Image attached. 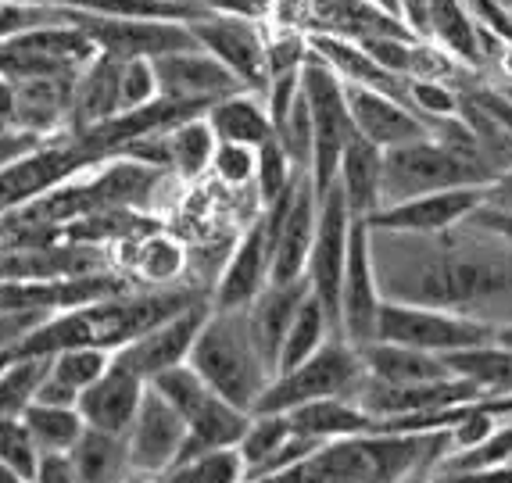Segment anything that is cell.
Returning <instances> with one entry per match:
<instances>
[{"mask_svg":"<svg viewBox=\"0 0 512 483\" xmlns=\"http://www.w3.org/2000/svg\"><path fill=\"white\" fill-rule=\"evenodd\" d=\"M369 255L384 301L512 322V244L473 219L441 233L369 229Z\"/></svg>","mask_w":512,"mask_h":483,"instance_id":"1","label":"cell"},{"mask_svg":"<svg viewBox=\"0 0 512 483\" xmlns=\"http://www.w3.org/2000/svg\"><path fill=\"white\" fill-rule=\"evenodd\" d=\"M448 451V430L362 433L319 444L298 466L248 483H430Z\"/></svg>","mask_w":512,"mask_h":483,"instance_id":"2","label":"cell"},{"mask_svg":"<svg viewBox=\"0 0 512 483\" xmlns=\"http://www.w3.org/2000/svg\"><path fill=\"white\" fill-rule=\"evenodd\" d=\"M187 362L219 398L244 408V412H255L258 398L273 380V369L265 365L255 340H251L244 308L240 312H215L212 308L197 330Z\"/></svg>","mask_w":512,"mask_h":483,"instance_id":"3","label":"cell"},{"mask_svg":"<svg viewBox=\"0 0 512 483\" xmlns=\"http://www.w3.org/2000/svg\"><path fill=\"white\" fill-rule=\"evenodd\" d=\"M366 380L359 348H351L344 337H330L323 348L287 373L273 376L255 412H291L326 398H355Z\"/></svg>","mask_w":512,"mask_h":483,"instance_id":"4","label":"cell"},{"mask_svg":"<svg viewBox=\"0 0 512 483\" xmlns=\"http://www.w3.org/2000/svg\"><path fill=\"white\" fill-rule=\"evenodd\" d=\"M301 94H305L308 115H312V165H308V183L323 197L337 179V165H341V151L355 136L348 115V101H344V79L326 65L323 58L308 51L305 65H301Z\"/></svg>","mask_w":512,"mask_h":483,"instance_id":"5","label":"cell"},{"mask_svg":"<svg viewBox=\"0 0 512 483\" xmlns=\"http://www.w3.org/2000/svg\"><path fill=\"white\" fill-rule=\"evenodd\" d=\"M376 340H391V344L430 351V355H452V351L495 340V326L470 319V315L448 312V308L384 301L380 322H376Z\"/></svg>","mask_w":512,"mask_h":483,"instance_id":"6","label":"cell"},{"mask_svg":"<svg viewBox=\"0 0 512 483\" xmlns=\"http://www.w3.org/2000/svg\"><path fill=\"white\" fill-rule=\"evenodd\" d=\"M262 215L265 226H269V237H273L269 283L305 280L308 251H312V240H316L319 219V197L312 190V183H308V172H301L276 201L262 204Z\"/></svg>","mask_w":512,"mask_h":483,"instance_id":"7","label":"cell"},{"mask_svg":"<svg viewBox=\"0 0 512 483\" xmlns=\"http://www.w3.org/2000/svg\"><path fill=\"white\" fill-rule=\"evenodd\" d=\"M351 212L344 201L341 187L333 183L323 197H319V219H316V240L308 251L305 265V283L308 294L316 297L319 305L326 308V315L333 319L337 330V305H341V280L344 265H348V233H351Z\"/></svg>","mask_w":512,"mask_h":483,"instance_id":"8","label":"cell"},{"mask_svg":"<svg viewBox=\"0 0 512 483\" xmlns=\"http://www.w3.org/2000/svg\"><path fill=\"white\" fill-rule=\"evenodd\" d=\"M79 26L94 40L97 51L111 54V58H119V61H129V58L154 61V58H162V54L197 47L187 22H176V18H122V15H97V11H86V18Z\"/></svg>","mask_w":512,"mask_h":483,"instance_id":"9","label":"cell"},{"mask_svg":"<svg viewBox=\"0 0 512 483\" xmlns=\"http://www.w3.org/2000/svg\"><path fill=\"white\" fill-rule=\"evenodd\" d=\"M187 29L194 33L201 51L219 58L248 90L262 94L269 83V65H265V36L255 22L233 11H205L190 18Z\"/></svg>","mask_w":512,"mask_h":483,"instance_id":"10","label":"cell"},{"mask_svg":"<svg viewBox=\"0 0 512 483\" xmlns=\"http://www.w3.org/2000/svg\"><path fill=\"white\" fill-rule=\"evenodd\" d=\"M380 308H384V294H380L373 255H369V226L355 219L348 233V265H344L341 305H337V337L348 340L351 348L373 344Z\"/></svg>","mask_w":512,"mask_h":483,"instance_id":"11","label":"cell"},{"mask_svg":"<svg viewBox=\"0 0 512 483\" xmlns=\"http://www.w3.org/2000/svg\"><path fill=\"white\" fill-rule=\"evenodd\" d=\"M129 455V469L133 476H144V480H162L187 441V423L169 401L158 394V390L147 387L144 401H140L137 416L129 423V430L122 433Z\"/></svg>","mask_w":512,"mask_h":483,"instance_id":"12","label":"cell"},{"mask_svg":"<svg viewBox=\"0 0 512 483\" xmlns=\"http://www.w3.org/2000/svg\"><path fill=\"white\" fill-rule=\"evenodd\" d=\"M269 269H273V237H269L265 215L258 212V219H251V226L233 244L230 258H226L219 280H215L212 294H208V305L215 312H240V308H248L269 287Z\"/></svg>","mask_w":512,"mask_h":483,"instance_id":"13","label":"cell"},{"mask_svg":"<svg viewBox=\"0 0 512 483\" xmlns=\"http://www.w3.org/2000/svg\"><path fill=\"white\" fill-rule=\"evenodd\" d=\"M208 312H212V305L201 301V305L187 308V312L158 322L144 337L129 340L126 348H119V351H111V362L126 365L129 373H137L144 383L154 380V376L172 369V365L187 362L190 348H194V340H197V330H201V322L208 319Z\"/></svg>","mask_w":512,"mask_h":483,"instance_id":"14","label":"cell"},{"mask_svg":"<svg viewBox=\"0 0 512 483\" xmlns=\"http://www.w3.org/2000/svg\"><path fill=\"white\" fill-rule=\"evenodd\" d=\"M151 65H154V79H158V97H169V101L212 104L222 101V97L248 90L230 68L222 65L219 58H212L208 51H201V47L162 54Z\"/></svg>","mask_w":512,"mask_h":483,"instance_id":"15","label":"cell"},{"mask_svg":"<svg viewBox=\"0 0 512 483\" xmlns=\"http://www.w3.org/2000/svg\"><path fill=\"white\" fill-rule=\"evenodd\" d=\"M487 187H459L437 190V194H419L409 201L384 204L369 219H362L369 229H391V233H441L459 222H466L480 204Z\"/></svg>","mask_w":512,"mask_h":483,"instance_id":"16","label":"cell"},{"mask_svg":"<svg viewBox=\"0 0 512 483\" xmlns=\"http://www.w3.org/2000/svg\"><path fill=\"white\" fill-rule=\"evenodd\" d=\"M344 101H348V115L355 133L366 136L369 144L376 147H398L419 140V136H430V122L423 115L409 108L405 101L391 94H380L373 86L359 83H344Z\"/></svg>","mask_w":512,"mask_h":483,"instance_id":"17","label":"cell"},{"mask_svg":"<svg viewBox=\"0 0 512 483\" xmlns=\"http://www.w3.org/2000/svg\"><path fill=\"white\" fill-rule=\"evenodd\" d=\"M147 383L137 373H129L126 365L111 362L104 369L101 380H94L90 387L79 394V416H83L86 430H101V433H122L129 430L133 416H137L140 401H144Z\"/></svg>","mask_w":512,"mask_h":483,"instance_id":"18","label":"cell"},{"mask_svg":"<svg viewBox=\"0 0 512 483\" xmlns=\"http://www.w3.org/2000/svg\"><path fill=\"white\" fill-rule=\"evenodd\" d=\"M305 22L312 33L341 36L351 43L373 36H412L402 18L373 0H305Z\"/></svg>","mask_w":512,"mask_h":483,"instance_id":"19","label":"cell"},{"mask_svg":"<svg viewBox=\"0 0 512 483\" xmlns=\"http://www.w3.org/2000/svg\"><path fill=\"white\" fill-rule=\"evenodd\" d=\"M72 79H76V72L15 79V115H11V126L29 129V133L40 136L69 133Z\"/></svg>","mask_w":512,"mask_h":483,"instance_id":"20","label":"cell"},{"mask_svg":"<svg viewBox=\"0 0 512 483\" xmlns=\"http://www.w3.org/2000/svg\"><path fill=\"white\" fill-rule=\"evenodd\" d=\"M115 247H126V255L115 258V269L133 287H180L187 272V247L162 229H147L140 237H129Z\"/></svg>","mask_w":512,"mask_h":483,"instance_id":"21","label":"cell"},{"mask_svg":"<svg viewBox=\"0 0 512 483\" xmlns=\"http://www.w3.org/2000/svg\"><path fill=\"white\" fill-rule=\"evenodd\" d=\"M119 79L122 61L97 51L72 79V108H69V133H83L101 122L122 115L119 108Z\"/></svg>","mask_w":512,"mask_h":483,"instance_id":"22","label":"cell"},{"mask_svg":"<svg viewBox=\"0 0 512 483\" xmlns=\"http://www.w3.org/2000/svg\"><path fill=\"white\" fill-rule=\"evenodd\" d=\"M351 219H369L384 204V147L369 144L366 136H351L341 151L337 179Z\"/></svg>","mask_w":512,"mask_h":483,"instance_id":"23","label":"cell"},{"mask_svg":"<svg viewBox=\"0 0 512 483\" xmlns=\"http://www.w3.org/2000/svg\"><path fill=\"white\" fill-rule=\"evenodd\" d=\"M308 297L305 280L291 283H269L262 294L244 308V319H248L251 340H255L258 355L265 358V365L273 369L276 376V358H280V344L287 337V326H291L298 305Z\"/></svg>","mask_w":512,"mask_h":483,"instance_id":"24","label":"cell"},{"mask_svg":"<svg viewBox=\"0 0 512 483\" xmlns=\"http://www.w3.org/2000/svg\"><path fill=\"white\" fill-rule=\"evenodd\" d=\"M359 355L369 380L391 383V387H416V383H434L444 380V376H455L452 365L444 362V355L405 348V344H391V340H373V344L359 348Z\"/></svg>","mask_w":512,"mask_h":483,"instance_id":"25","label":"cell"},{"mask_svg":"<svg viewBox=\"0 0 512 483\" xmlns=\"http://www.w3.org/2000/svg\"><path fill=\"white\" fill-rule=\"evenodd\" d=\"M205 119L212 126L215 140H226V144L262 147L265 140L276 136L269 108H265V97H258L255 90H240V94L212 101L205 108Z\"/></svg>","mask_w":512,"mask_h":483,"instance_id":"26","label":"cell"},{"mask_svg":"<svg viewBox=\"0 0 512 483\" xmlns=\"http://www.w3.org/2000/svg\"><path fill=\"white\" fill-rule=\"evenodd\" d=\"M248 419H251V412L230 405V401L219 398L212 390V394L183 419V423H187V441H183L180 458L201 455V451H215V448H237L244 430H248ZM180 458H176V462H180Z\"/></svg>","mask_w":512,"mask_h":483,"instance_id":"27","label":"cell"},{"mask_svg":"<svg viewBox=\"0 0 512 483\" xmlns=\"http://www.w3.org/2000/svg\"><path fill=\"white\" fill-rule=\"evenodd\" d=\"M427 40L459 65H484V36L466 0H427Z\"/></svg>","mask_w":512,"mask_h":483,"instance_id":"28","label":"cell"},{"mask_svg":"<svg viewBox=\"0 0 512 483\" xmlns=\"http://www.w3.org/2000/svg\"><path fill=\"white\" fill-rule=\"evenodd\" d=\"M291 426L305 437L316 441H341V437H362V433H376V416H369L366 408L355 398H326L312 401L287 412Z\"/></svg>","mask_w":512,"mask_h":483,"instance_id":"29","label":"cell"},{"mask_svg":"<svg viewBox=\"0 0 512 483\" xmlns=\"http://www.w3.org/2000/svg\"><path fill=\"white\" fill-rule=\"evenodd\" d=\"M65 458H69L76 483H129L133 480L126 441L115 437V433L83 430V437L72 444V451Z\"/></svg>","mask_w":512,"mask_h":483,"instance_id":"30","label":"cell"},{"mask_svg":"<svg viewBox=\"0 0 512 483\" xmlns=\"http://www.w3.org/2000/svg\"><path fill=\"white\" fill-rule=\"evenodd\" d=\"M215 133L208 126L205 111L201 115H190V119L176 122V126L165 129V151H169V176L183 179H201L212 169V154H215Z\"/></svg>","mask_w":512,"mask_h":483,"instance_id":"31","label":"cell"},{"mask_svg":"<svg viewBox=\"0 0 512 483\" xmlns=\"http://www.w3.org/2000/svg\"><path fill=\"white\" fill-rule=\"evenodd\" d=\"M330 337H337L333 319L326 315V308L319 305L316 297L308 294L298 305V312H294L291 326H287V337H283V344H280V358H276V376L294 369V365H301L305 358H312Z\"/></svg>","mask_w":512,"mask_h":483,"instance_id":"32","label":"cell"},{"mask_svg":"<svg viewBox=\"0 0 512 483\" xmlns=\"http://www.w3.org/2000/svg\"><path fill=\"white\" fill-rule=\"evenodd\" d=\"M15 43H18V47H26V51L40 54V58L51 61V65L65 68V72H79V68H83L86 61L97 54L94 40L86 36V29L72 26V22L29 29V33L15 36Z\"/></svg>","mask_w":512,"mask_h":483,"instance_id":"33","label":"cell"},{"mask_svg":"<svg viewBox=\"0 0 512 483\" xmlns=\"http://www.w3.org/2000/svg\"><path fill=\"white\" fill-rule=\"evenodd\" d=\"M444 362L452 365L455 376L477 383L484 394H512V351L495 340L452 351V355H444Z\"/></svg>","mask_w":512,"mask_h":483,"instance_id":"34","label":"cell"},{"mask_svg":"<svg viewBox=\"0 0 512 483\" xmlns=\"http://www.w3.org/2000/svg\"><path fill=\"white\" fill-rule=\"evenodd\" d=\"M22 423L33 433V444L40 455H69L72 444L83 437L86 423L79 416V408H61V405H33L22 412Z\"/></svg>","mask_w":512,"mask_h":483,"instance_id":"35","label":"cell"},{"mask_svg":"<svg viewBox=\"0 0 512 483\" xmlns=\"http://www.w3.org/2000/svg\"><path fill=\"white\" fill-rule=\"evenodd\" d=\"M51 355H8L0 365V419L22 416L36 401Z\"/></svg>","mask_w":512,"mask_h":483,"instance_id":"36","label":"cell"},{"mask_svg":"<svg viewBox=\"0 0 512 483\" xmlns=\"http://www.w3.org/2000/svg\"><path fill=\"white\" fill-rule=\"evenodd\" d=\"M248 466L237 448H215L201 455L180 458L158 483H244Z\"/></svg>","mask_w":512,"mask_h":483,"instance_id":"37","label":"cell"},{"mask_svg":"<svg viewBox=\"0 0 512 483\" xmlns=\"http://www.w3.org/2000/svg\"><path fill=\"white\" fill-rule=\"evenodd\" d=\"M512 462V419H502L495 430L487 433L484 441H477L473 448H462V451H452V455H444L437 462L434 476H455V473H473V469H491V466H505Z\"/></svg>","mask_w":512,"mask_h":483,"instance_id":"38","label":"cell"},{"mask_svg":"<svg viewBox=\"0 0 512 483\" xmlns=\"http://www.w3.org/2000/svg\"><path fill=\"white\" fill-rule=\"evenodd\" d=\"M86 18L83 8H65V4H29V0H0V40H15L40 26H61L72 22L79 26Z\"/></svg>","mask_w":512,"mask_h":483,"instance_id":"39","label":"cell"},{"mask_svg":"<svg viewBox=\"0 0 512 483\" xmlns=\"http://www.w3.org/2000/svg\"><path fill=\"white\" fill-rule=\"evenodd\" d=\"M108 365H111V351L104 348H65L51 355L47 373L65 383V387H72L76 394H83L90 383L101 380Z\"/></svg>","mask_w":512,"mask_h":483,"instance_id":"40","label":"cell"},{"mask_svg":"<svg viewBox=\"0 0 512 483\" xmlns=\"http://www.w3.org/2000/svg\"><path fill=\"white\" fill-rule=\"evenodd\" d=\"M40 448L33 444V433L22 423V416L0 419V462L8 469H15L22 480L33 483L36 469H40Z\"/></svg>","mask_w":512,"mask_h":483,"instance_id":"41","label":"cell"},{"mask_svg":"<svg viewBox=\"0 0 512 483\" xmlns=\"http://www.w3.org/2000/svg\"><path fill=\"white\" fill-rule=\"evenodd\" d=\"M301 176V169H294V161L283 154V147L273 140H265L258 147V169H255V190H258V201L269 204L283 194V190L291 187L294 179Z\"/></svg>","mask_w":512,"mask_h":483,"instance_id":"42","label":"cell"},{"mask_svg":"<svg viewBox=\"0 0 512 483\" xmlns=\"http://www.w3.org/2000/svg\"><path fill=\"white\" fill-rule=\"evenodd\" d=\"M409 108L427 122L462 115V97L441 79H409Z\"/></svg>","mask_w":512,"mask_h":483,"instance_id":"43","label":"cell"},{"mask_svg":"<svg viewBox=\"0 0 512 483\" xmlns=\"http://www.w3.org/2000/svg\"><path fill=\"white\" fill-rule=\"evenodd\" d=\"M255 169H258V147L248 144H226L219 140L212 154V172L226 183V187L240 190L255 183Z\"/></svg>","mask_w":512,"mask_h":483,"instance_id":"44","label":"cell"},{"mask_svg":"<svg viewBox=\"0 0 512 483\" xmlns=\"http://www.w3.org/2000/svg\"><path fill=\"white\" fill-rule=\"evenodd\" d=\"M158 101V79H154V65L147 58H129L122 61V79H119V108L133 111L144 104Z\"/></svg>","mask_w":512,"mask_h":483,"instance_id":"45","label":"cell"},{"mask_svg":"<svg viewBox=\"0 0 512 483\" xmlns=\"http://www.w3.org/2000/svg\"><path fill=\"white\" fill-rule=\"evenodd\" d=\"M43 140H51V136L29 133V129H18V126H0V169H8L18 158H26Z\"/></svg>","mask_w":512,"mask_h":483,"instance_id":"46","label":"cell"},{"mask_svg":"<svg viewBox=\"0 0 512 483\" xmlns=\"http://www.w3.org/2000/svg\"><path fill=\"white\" fill-rule=\"evenodd\" d=\"M484 208H495V212L512 215V161L498 172V179L484 190Z\"/></svg>","mask_w":512,"mask_h":483,"instance_id":"47","label":"cell"},{"mask_svg":"<svg viewBox=\"0 0 512 483\" xmlns=\"http://www.w3.org/2000/svg\"><path fill=\"white\" fill-rule=\"evenodd\" d=\"M36 401L40 405H61V408H76L79 405V394L72 387H65L61 380H54L51 373L43 376L40 390H36Z\"/></svg>","mask_w":512,"mask_h":483,"instance_id":"48","label":"cell"},{"mask_svg":"<svg viewBox=\"0 0 512 483\" xmlns=\"http://www.w3.org/2000/svg\"><path fill=\"white\" fill-rule=\"evenodd\" d=\"M434 483H512V462L491 469H473V473H455V476H437Z\"/></svg>","mask_w":512,"mask_h":483,"instance_id":"49","label":"cell"},{"mask_svg":"<svg viewBox=\"0 0 512 483\" xmlns=\"http://www.w3.org/2000/svg\"><path fill=\"white\" fill-rule=\"evenodd\" d=\"M33 483H76L72 476V466L65 455H43L40 458V469H36Z\"/></svg>","mask_w":512,"mask_h":483,"instance_id":"50","label":"cell"},{"mask_svg":"<svg viewBox=\"0 0 512 483\" xmlns=\"http://www.w3.org/2000/svg\"><path fill=\"white\" fill-rule=\"evenodd\" d=\"M11 115H15V79L0 76V126H11Z\"/></svg>","mask_w":512,"mask_h":483,"instance_id":"51","label":"cell"},{"mask_svg":"<svg viewBox=\"0 0 512 483\" xmlns=\"http://www.w3.org/2000/svg\"><path fill=\"white\" fill-rule=\"evenodd\" d=\"M495 344H502V348L512 351V322H502V326H495Z\"/></svg>","mask_w":512,"mask_h":483,"instance_id":"52","label":"cell"},{"mask_svg":"<svg viewBox=\"0 0 512 483\" xmlns=\"http://www.w3.org/2000/svg\"><path fill=\"white\" fill-rule=\"evenodd\" d=\"M0 483H29V480H22V476H18L15 469H8L4 462H0Z\"/></svg>","mask_w":512,"mask_h":483,"instance_id":"53","label":"cell"}]
</instances>
